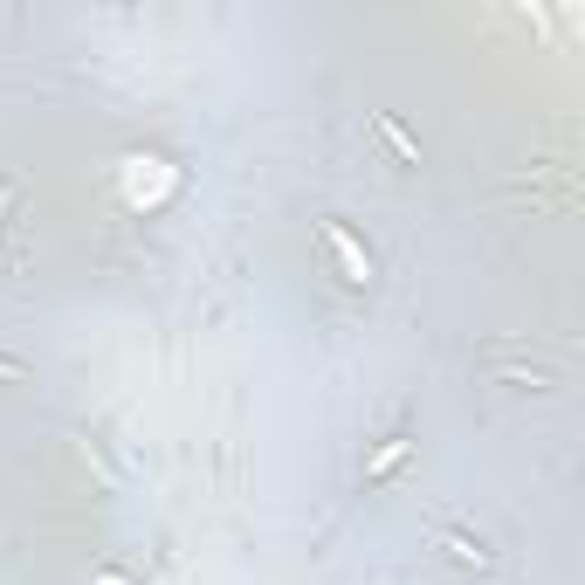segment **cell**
I'll return each mask as SVG.
<instances>
[{"label":"cell","instance_id":"cell-3","mask_svg":"<svg viewBox=\"0 0 585 585\" xmlns=\"http://www.w3.org/2000/svg\"><path fill=\"white\" fill-rule=\"evenodd\" d=\"M441 551H448L455 565H475V572H489V565H496V558H489L475 537H462V530H441Z\"/></svg>","mask_w":585,"mask_h":585},{"label":"cell","instance_id":"cell-7","mask_svg":"<svg viewBox=\"0 0 585 585\" xmlns=\"http://www.w3.org/2000/svg\"><path fill=\"white\" fill-rule=\"evenodd\" d=\"M0 379H21V365H14V358H0Z\"/></svg>","mask_w":585,"mask_h":585},{"label":"cell","instance_id":"cell-1","mask_svg":"<svg viewBox=\"0 0 585 585\" xmlns=\"http://www.w3.org/2000/svg\"><path fill=\"white\" fill-rule=\"evenodd\" d=\"M166 193H173V166L166 159H152V152H131L124 159V200L131 207H159Z\"/></svg>","mask_w":585,"mask_h":585},{"label":"cell","instance_id":"cell-6","mask_svg":"<svg viewBox=\"0 0 585 585\" xmlns=\"http://www.w3.org/2000/svg\"><path fill=\"white\" fill-rule=\"evenodd\" d=\"M496 379H503V386H551V379L530 372V365H496Z\"/></svg>","mask_w":585,"mask_h":585},{"label":"cell","instance_id":"cell-5","mask_svg":"<svg viewBox=\"0 0 585 585\" xmlns=\"http://www.w3.org/2000/svg\"><path fill=\"white\" fill-rule=\"evenodd\" d=\"M407 448H413V441H407V434H393V441H386V448H379V462H372V468H365V482H379V475H386V468H393V462H400V455H407Z\"/></svg>","mask_w":585,"mask_h":585},{"label":"cell","instance_id":"cell-2","mask_svg":"<svg viewBox=\"0 0 585 585\" xmlns=\"http://www.w3.org/2000/svg\"><path fill=\"white\" fill-rule=\"evenodd\" d=\"M324 248H331V255H338V269H345V283H358V290H365V283H372V276H379V269H372V255H365V248H358V241H351V228L345 221H324Z\"/></svg>","mask_w":585,"mask_h":585},{"label":"cell","instance_id":"cell-4","mask_svg":"<svg viewBox=\"0 0 585 585\" xmlns=\"http://www.w3.org/2000/svg\"><path fill=\"white\" fill-rule=\"evenodd\" d=\"M372 131H379V138H386V145H393V152H400L407 166H420V145H413V138H407V131H400V124H393V117H386V111L372 117Z\"/></svg>","mask_w":585,"mask_h":585}]
</instances>
